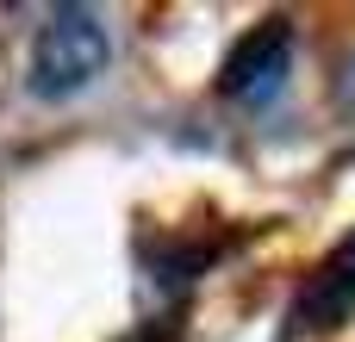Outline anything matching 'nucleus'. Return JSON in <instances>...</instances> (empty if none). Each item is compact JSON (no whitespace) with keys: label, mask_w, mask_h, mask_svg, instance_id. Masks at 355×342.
Wrapping results in <instances>:
<instances>
[{"label":"nucleus","mask_w":355,"mask_h":342,"mask_svg":"<svg viewBox=\"0 0 355 342\" xmlns=\"http://www.w3.org/2000/svg\"><path fill=\"white\" fill-rule=\"evenodd\" d=\"M112 62V37L100 25L94 6H56L37 37H31V62H25V87L37 100H69L87 93Z\"/></svg>","instance_id":"obj_1"},{"label":"nucleus","mask_w":355,"mask_h":342,"mask_svg":"<svg viewBox=\"0 0 355 342\" xmlns=\"http://www.w3.org/2000/svg\"><path fill=\"white\" fill-rule=\"evenodd\" d=\"M287 69H293V19H262L218 62V93L237 106H262L287 87Z\"/></svg>","instance_id":"obj_2"},{"label":"nucleus","mask_w":355,"mask_h":342,"mask_svg":"<svg viewBox=\"0 0 355 342\" xmlns=\"http://www.w3.org/2000/svg\"><path fill=\"white\" fill-rule=\"evenodd\" d=\"M355 318V237L337 243L318 274L300 287L293 312H287V336H324V330H343Z\"/></svg>","instance_id":"obj_3"}]
</instances>
